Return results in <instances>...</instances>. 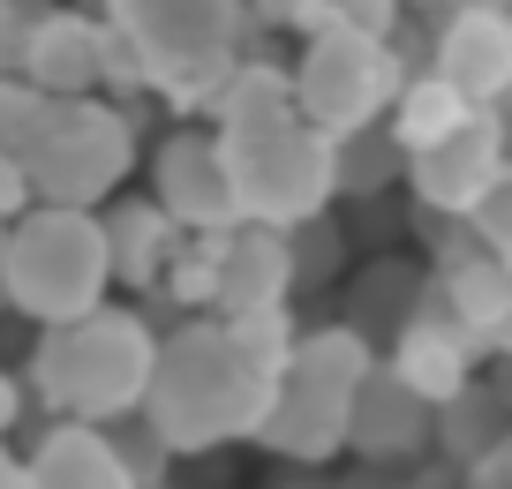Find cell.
Listing matches in <instances>:
<instances>
[{"label": "cell", "mask_w": 512, "mask_h": 489, "mask_svg": "<svg viewBox=\"0 0 512 489\" xmlns=\"http://www.w3.org/2000/svg\"><path fill=\"white\" fill-rule=\"evenodd\" d=\"M294 332H302L294 309H272V316H189V324H174V332L159 339V354H151V384H144L136 422H144L174 459L256 437Z\"/></svg>", "instance_id": "6da1fadb"}, {"label": "cell", "mask_w": 512, "mask_h": 489, "mask_svg": "<svg viewBox=\"0 0 512 489\" xmlns=\"http://www.w3.org/2000/svg\"><path fill=\"white\" fill-rule=\"evenodd\" d=\"M204 128L226 158V189H234L241 226L294 234V226L332 211V143L294 113V91H287L279 61H249L241 53L226 91L211 98Z\"/></svg>", "instance_id": "7a4b0ae2"}, {"label": "cell", "mask_w": 512, "mask_h": 489, "mask_svg": "<svg viewBox=\"0 0 512 489\" xmlns=\"http://www.w3.org/2000/svg\"><path fill=\"white\" fill-rule=\"evenodd\" d=\"M151 354H159V332H151L144 309H121V301H98L76 324H46L31 347V369H23V392H38V407L53 422H91V429H121L136 422L151 384Z\"/></svg>", "instance_id": "3957f363"}, {"label": "cell", "mask_w": 512, "mask_h": 489, "mask_svg": "<svg viewBox=\"0 0 512 489\" xmlns=\"http://www.w3.org/2000/svg\"><path fill=\"white\" fill-rule=\"evenodd\" d=\"M106 31L144 91H159L181 121H204L241 61V0H113Z\"/></svg>", "instance_id": "277c9868"}, {"label": "cell", "mask_w": 512, "mask_h": 489, "mask_svg": "<svg viewBox=\"0 0 512 489\" xmlns=\"http://www.w3.org/2000/svg\"><path fill=\"white\" fill-rule=\"evenodd\" d=\"M369 369H377V347L354 339L347 324H302L294 347H287V362H279L272 407H264V422H256L249 444L294 459V467H324V459H339L354 392L369 384Z\"/></svg>", "instance_id": "5b68a950"}, {"label": "cell", "mask_w": 512, "mask_h": 489, "mask_svg": "<svg viewBox=\"0 0 512 489\" xmlns=\"http://www.w3.org/2000/svg\"><path fill=\"white\" fill-rule=\"evenodd\" d=\"M113 294L106 241H98L91 211H53L31 204L8 234H0V309L46 324H76Z\"/></svg>", "instance_id": "8992f818"}, {"label": "cell", "mask_w": 512, "mask_h": 489, "mask_svg": "<svg viewBox=\"0 0 512 489\" xmlns=\"http://www.w3.org/2000/svg\"><path fill=\"white\" fill-rule=\"evenodd\" d=\"M128 174H136V106L113 98H61L38 151L23 158L31 204L53 211H98L106 196H121Z\"/></svg>", "instance_id": "52a82bcc"}, {"label": "cell", "mask_w": 512, "mask_h": 489, "mask_svg": "<svg viewBox=\"0 0 512 489\" xmlns=\"http://www.w3.org/2000/svg\"><path fill=\"white\" fill-rule=\"evenodd\" d=\"M407 83H415L407 46H369V38L332 31V23H324L317 38H302V61L287 68L294 113H302L324 143L347 136V128L384 121V113H392V98H400Z\"/></svg>", "instance_id": "ba28073f"}, {"label": "cell", "mask_w": 512, "mask_h": 489, "mask_svg": "<svg viewBox=\"0 0 512 489\" xmlns=\"http://www.w3.org/2000/svg\"><path fill=\"white\" fill-rule=\"evenodd\" d=\"M497 181H505V113L467 106L460 128L407 151V189H415L422 219H475Z\"/></svg>", "instance_id": "9c48e42d"}, {"label": "cell", "mask_w": 512, "mask_h": 489, "mask_svg": "<svg viewBox=\"0 0 512 489\" xmlns=\"http://www.w3.org/2000/svg\"><path fill=\"white\" fill-rule=\"evenodd\" d=\"M144 196L174 219V234H234L241 226L234 189H226V158H219L204 121H174L151 143V189Z\"/></svg>", "instance_id": "30bf717a"}, {"label": "cell", "mask_w": 512, "mask_h": 489, "mask_svg": "<svg viewBox=\"0 0 512 489\" xmlns=\"http://www.w3.org/2000/svg\"><path fill=\"white\" fill-rule=\"evenodd\" d=\"M422 76H437L452 98L482 113H512V8H460L430 23Z\"/></svg>", "instance_id": "8fae6325"}, {"label": "cell", "mask_w": 512, "mask_h": 489, "mask_svg": "<svg viewBox=\"0 0 512 489\" xmlns=\"http://www.w3.org/2000/svg\"><path fill=\"white\" fill-rule=\"evenodd\" d=\"M16 76L31 91H46L53 106L61 98H106L113 83V31L83 8H38V23L23 31V53H16Z\"/></svg>", "instance_id": "7c38bea8"}, {"label": "cell", "mask_w": 512, "mask_h": 489, "mask_svg": "<svg viewBox=\"0 0 512 489\" xmlns=\"http://www.w3.org/2000/svg\"><path fill=\"white\" fill-rule=\"evenodd\" d=\"M475 362H482V347L460 332V324H445L437 309H415L377 354V369L400 384V392H415L422 407H445L460 384H475Z\"/></svg>", "instance_id": "4fadbf2b"}, {"label": "cell", "mask_w": 512, "mask_h": 489, "mask_svg": "<svg viewBox=\"0 0 512 489\" xmlns=\"http://www.w3.org/2000/svg\"><path fill=\"white\" fill-rule=\"evenodd\" d=\"M272 309H294V249L272 226H234L219 249L211 316H272Z\"/></svg>", "instance_id": "5bb4252c"}, {"label": "cell", "mask_w": 512, "mask_h": 489, "mask_svg": "<svg viewBox=\"0 0 512 489\" xmlns=\"http://www.w3.org/2000/svg\"><path fill=\"white\" fill-rule=\"evenodd\" d=\"M339 452L362 459V467H415V459L430 452V407H422L415 392H400L384 369H369V384L354 392L347 444H339Z\"/></svg>", "instance_id": "9a60e30c"}, {"label": "cell", "mask_w": 512, "mask_h": 489, "mask_svg": "<svg viewBox=\"0 0 512 489\" xmlns=\"http://www.w3.org/2000/svg\"><path fill=\"white\" fill-rule=\"evenodd\" d=\"M422 309H437L445 324H460V332L490 354V332L512 316V271L497 264L490 249H467V256H452V264H430Z\"/></svg>", "instance_id": "2e32d148"}, {"label": "cell", "mask_w": 512, "mask_h": 489, "mask_svg": "<svg viewBox=\"0 0 512 489\" xmlns=\"http://www.w3.org/2000/svg\"><path fill=\"white\" fill-rule=\"evenodd\" d=\"M98 219V241H106V271H113V286H128V294H159V271H166V256H174V219H166L151 196H106V204L91 211Z\"/></svg>", "instance_id": "e0dca14e"}, {"label": "cell", "mask_w": 512, "mask_h": 489, "mask_svg": "<svg viewBox=\"0 0 512 489\" xmlns=\"http://www.w3.org/2000/svg\"><path fill=\"white\" fill-rule=\"evenodd\" d=\"M16 467H23V489H136L121 452H113V429H91V422L38 429V444Z\"/></svg>", "instance_id": "ac0fdd59"}, {"label": "cell", "mask_w": 512, "mask_h": 489, "mask_svg": "<svg viewBox=\"0 0 512 489\" xmlns=\"http://www.w3.org/2000/svg\"><path fill=\"white\" fill-rule=\"evenodd\" d=\"M505 444H512V407H505V392H490L482 377L460 384L445 407H430V452H445L460 474L490 467Z\"/></svg>", "instance_id": "d6986e66"}, {"label": "cell", "mask_w": 512, "mask_h": 489, "mask_svg": "<svg viewBox=\"0 0 512 489\" xmlns=\"http://www.w3.org/2000/svg\"><path fill=\"white\" fill-rule=\"evenodd\" d=\"M415 309H422V271L407 264V256H377V264H362V271L347 279V294H339V316H332V324H347L354 339L384 347V339L400 332Z\"/></svg>", "instance_id": "ffe728a7"}, {"label": "cell", "mask_w": 512, "mask_h": 489, "mask_svg": "<svg viewBox=\"0 0 512 489\" xmlns=\"http://www.w3.org/2000/svg\"><path fill=\"white\" fill-rule=\"evenodd\" d=\"M407 181V151L392 143V128L369 121V128H347L332 136V204H384V196Z\"/></svg>", "instance_id": "44dd1931"}, {"label": "cell", "mask_w": 512, "mask_h": 489, "mask_svg": "<svg viewBox=\"0 0 512 489\" xmlns=\"http://www.w3.org/2000/svg\"><path fill=\"white\" fill-rule=\"evenodd\" d=\"M460 121H467V98H452L445 83L422 76V68H415V83L392 98V113H384V128H392L400 151H422V143H437L445 128H460Z\"/></svg>", "instance_id": "7402d4cb"}, {"label": "cell", "mask_w": 512, "mask_h": 489, "mask_svg": "<svg viewBox=\"0 0 512 489\" xmlns=\"http://www.w3.org/2000/svg\"><path fill=\"white\" fill-rule=\"evenodd\" d=\"M219 249H226V234H181L174 256H166V271H159V294L174 301V309H189V316H211V294H219Z\"/></svg>", "instance_id": "603a6c76"}, {"label": "cell", "mask_w": 512, "mask_h": 489, "mask_svg": "<svg viewBox=\"0 0 512 489\" xmlns=\"http://www.w3.org/2000/svg\"><path fill=\"white\" fill-rule=\"evenodd\" d=\"M46 121H53V98L46 91H31L23 76H0V158H31L38 151V136H46Z\"/></svg>", "instance_id": "cb8c5ba5"}, {"label": "cell", "mask_w": 512, "mask_h": 489, "mask_svg": "<svg viewBox=\"0 0 512 489\" xmlns=\"http://www.w3.org/2000/svg\"><path fill=\"white\" fill-rule=\"evenodd\" d=\"M287 249H294V294H302V286H332V279H339V264H347V234H339L332 219L294 226Z\"/></svg>", "instance_id": "d4e9b609"}, {"label": "cell", "mask_w": 512, "mask_h": 489, "mask_svg": "<svg viewBox=\"0 0 512 489\" xmlns=\"http://www.w3.org/2000/svg\"><path fill=\"white\" fill-rule=\"evenodd\" d=\"M332 23V0H241V38L249 31H294V38H317Z\"/></svg>", "instance_id": "484cf974"}, {"label": "cell", "mask_w": 512, "mask_h": 489, "mask_svg": "<svg viewBox=\"0 0 512 489\" xmlns=\"http://www.w3.org/2000/svg\"><path fill=\"white\" fill-rule=\"evenodd\" d=\"M467 226H475V241H482V249H490L497 264L512 271V113H505V181L482 196V211H475Z\"/></svg>", "instance_id": "4316f807"}, {"label": "cell", "mask_w": 512, "mask_h": 489, "mask_svg": "<svg viewBox=\"0 0 512 489\" xmlns=\"http://www.w3.org/2000/svg\"><path fill=\"white\" fill-rule=\"evenodd\" d=\"M332 31H354L369 46H400L407 0H332Z\"/></svg>", "instance_id": "83f0119b"}, {"label": "cell", "mask_w": 512, "mask_h": 489, "mask_svg": "<svg viewBox=\"0 0 512 489\" xmlns=\"http://www.w3.org/2000/svg\"><path fill=\"white\" fill-rule=\"evenodd\" d=\"M113 452H121V467H128V482H136V489H159V482H166V467H174V452H166V444L151 437L144 422L128 429V437L113 429Z\"/></svg>", "instance_id": "f1b7e54d"}, {"label": "cell", "mask_w": 512, "mask_h": 489, "mask_svg": "<svg viewBox=\"0 0 512 489\" xmlns=\"http://www.w3.org/2000/svg\"><path fill=\"white\" fill-rule=\"evenodd\" d=\"M38 8H53V0H0V76H16L23 31L38 23Z\"/></svg>", "instance_id": "f546056e"}, {"label": "cell", "mask_w": 512, "mask_h": 489, "mask_svg": "<svg viewBox=\"0 0 512 489\" xmlns=\"http://www.w3.org/2000/svg\"><path fill=\"white\" fill-rule=\"evenodd\" d=\"M23 211H31V181H23V166H16V158H0V234H8V226H16Z\"/></svg>", "instance_id": "4dcf8cb0"}, {"label": "cell", "mask_w": 512, "mask_h": 489, "mask_svg": "<svg viewBox=\"0 0 512 489\" xmlns=\"http://www.w3.org/2000/svg\"><path fill=\"white\" fill-rule=\"evenodd\" d=\"M23 399H31V392H23V377H8V369H0V437L23 422Z\"/></svg>", "instance_id": "1f68e13d"}, {"label": "cell", "mask_w": 512, "mask_h": 489, "mask_svg": "<svg viewBox=\"0 0 512 489\" xmlns=\"http://www.w3.org/2000/svg\"><path fill=\"white\" fill-rule=\"evenodd\" d=\"M460 16V8H512V0H407V16Z\"/></svg>", "instance_id": "d6a6232c"}, {"label": "cell", "mask_w": 512, "mask_h": 489, "mask_svg": "<svg viewBox=\"0 0 512 489\" xmlns=\"http://www.w3.org/2000/svg\"><path fill=\"white\" fill-rule=\"evenodd\" d=\"M490 354H497V362H512V316H505V324L490 332Z\"/></svg>", "instance_id": "836d02e7"}, {"label": "cell", "mask_w": 512, "mask_h": 489, "mask_svg": "<svg viewBox=\"0 0 512 489\" xmlns=\"http://www.w3.org/2000/svg\"><path fill=\"white\" fill-rule=\"evenodd\" d=\"M497 489H512V444L497 452Z\"/></svg>", "instance_id": "e575fe53"}, {"label": "cell", "mask_w": 512, "mask_h": 489, "mask_svg": "<svg viewBox=\"0 0 512 489\" xmlns=\"http://www.w3.org/2000/svg\"><path fill=\"white\" fill-rule=\"evenodd\" d=\"M68 8H83V16H98V23H106V8H113V0H68Z\"/></svg>", "instance_id": "d590c367"}, {"label": "cell", "mask_w": 512, "mask_h": 489, "mask_svg": "<svg viewBox=\"0 0 512 489\" xmlns=\"http://www.w3.org/2000/svg\"><path fill=\"white\" fill-rule=\"evenodd\" d=\"M159 489H174V482H159Z\"/></svg>", "instance_id": "8d00e7d4"}, {"label": "cell", "mask_w": 512, "mask_h": 489, "mask_svg": "<svg viewBox=\"0 0 512 489\" xmlns=\"http://www.w3.org/2000/svg\"><path fill=\"white\" fill-rule=\"evenodd\" d=\"M505 407H512V392H505Z\"/></svg>", "instance_id": "74e56055"}]
</instances>
